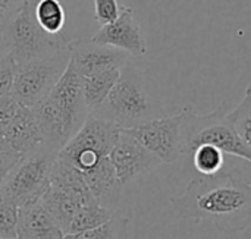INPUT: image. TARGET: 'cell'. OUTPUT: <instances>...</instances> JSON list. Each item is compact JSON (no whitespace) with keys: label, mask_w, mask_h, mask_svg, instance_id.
<instances>
[{"label":"cell","mask_w":251,"mask_h":239,"mask_svg":"<svg viewBox=\"0 0 251 239\" xmlns=\"http://www.w3.org/2000/svg\"><path fill=\"white\" fill-rule=\"evenodd\" d=\"M171 204L182 219L209 220L224 234H241L251 223V184L225 169L209 176L196 175Z\"/></svg>","instance_id":"6da1fadb"},{"label":"cell","mask_w":251,"mask_h":239,"mask_svg":"<svg viewBox=\"0 0 251 239\" xmlns=\"http://www.w3.org/2000/svg\"><path fill=\"white\" fill-rule=\"evenodd\" d=\"M0 31L7 54L18 66L68 51L69 40L63 32L51 35L38 25L31 0H24Z\"/></svg>","instance_id":"7a4b0ae2"},{"label":"cell","mask_w":251,"mask_h":239,"mask_svg":"<svg viewBox=\"0 0 251 239\" xmlns=\"http://www.w3.org/2000/svg\"><path fill=\"white\" fill-rule=\"evenodd\" d=\"M91 116L110 120L122 129L134 128L147 120L162 118L153 104L141 73L129 62L121 68V76L104 103Z\"/></svg>","instance_id":"3957f363"},{"label":"cell","mask_w":251,"mask_h":239,"mask_svg":"<svg viewBox=\"0 0 251 239\" xmlns=\"http://www.w3.org/2000/svg\"><path fill=\"white\" fill-rule=\"evenodd\" d=\"M228 106L224 101L207 115H197L193 106L182 109V138L184 157L203 144L218 147L225 154L244 159L251 163V150L238 135L234 123L228 118Z\"/></svg>","instance_id":"277c9868"},{"label":"cell","mask_w":251,"mask_h":239,"mask_svg":"<svg viewBox=\"0 0 251 239\" xmlns=\"http://www.w3.org/2000/svg\"><path fill=\"white\" fill-rule=\"evenodd\" d=\"M54 151L41 145L21 157L0 185V195L18 209L35 204L50 187V170L56 159Z\"/></svg>","instance_id":"5b68a950"},{"label":"cell","mask_w":251,"mask_h":239,"mask_svg":"<svg viewBox=\"0 0 251 239\" xmlns=\"http://www.w3.org/2000/svg\"><path fill=\"white\" fill-rule=\"evenodd\" d=\"M121 129L110 120L88 115L79 131L59 150L57 157L75 166L81 173L87 172L109 157Z\"/></svg>","instance_id":"8992f818"},{"label":"cell","mask_w":251,"mask_h":239,"mask_svg":"<svg viewBox=\"0 0 251 239\" xmlns=\"http://www.w3.org/2000/svg\"><path fill=\"white\" fill-rule=\"evenodd\" d=\"M69 62V53L18 66L10 96L22 106L32 107L56 85Z\"/></svg>","instance_id":"52a82bcc"},{"label":"cell","mask_w":251,"mask_h":239,"mask_svg":"<svg viewBox=\"0 0 251 239\" xmlns=\"http://www.w3.org/2000/svg\"><path fill=\"white\" fill-rule=\"evenodd\" d=\"M162 163L171 165L184 157L182 115L162 116L124 129Z\"/></svg>","instance_id":"ba28073f"},{"label":"cell","mask_w":251,"mask_h":239,"mask_svg":"<svg viewBox=\"0 0 251 239\" xmlns=\"http://www.w3.org/2000/svg\"><path fill=\"white\" fill-rule=\"evenodd\" d=\"M49 96L56 103L62 115L68 138L71 140L88 118V109L84 100L82 79L69 62Z\"/></svg>","instance_id":"9c48e42d"},{"label":"cell","mask_w":251,"mask_h":239,"mask_svg":"<svg viewBox=\"0 0 251 239\" xmlns=\"http://www.w3.org/2000/svg\"><path fill=\"white\" fill-rule=\"evenodd\" d=\"M110 163L122 185H126L140 176L151 173L162 162L144 148L134 137L121 129V135L109 154Z\"/></svg>","instance_id":"30bf717a"},{"label":"cell","mask_w":251,"mask_h":239,"mask_svg":"<svg viewBox=\"0 0 251 239\" xmlns=\"http://www.w3.org/2000/svg\"><path fill=\"white\" fill-rule=\"evenodd\" d=\"M68 53L69 63L81 78H87L112 68L121 69L128 62L129 56L118 48L97 44L91 38H76L69 41Z\"/></svg>","instance_id":"8fae6325"},{"label":"cell","mask_w":251,"mask_h":239,"mask_svg":"<svg viewBox=\"0 0 251 239\" xmlns=\"http://www.w3.org/2000/svg\"><path fill=\"white\" fill-rule=\"evenodd\" d=\"M91 40L101 46H109L125 51L131 56H144L147 53V41L138 25L134 10L122 6L119 16L101 28L91 37Z\"/></svg>","instance_id":"7c38bea8"},{"label":"cell","mask_w":251,"mask_h":239,"mask_svg":"<svg viewBox=\"0 0 251 239\" xmlns=\"http://www.w3.org/2000/svg\"><path fill=\"white\" fill-rule=\"evenodd\" d=\"M0 143L16 151L22 157L38 150L43 145V138L31 107H25L22 104L19 106Z\"/></svg>","instance_id":"4fadbf2b"},{"label":"cell","mask_w":251,"mask_h":239,"mask_svg":"<svg viewBox=\"0 0 251 239\" xmlns=\"http://www.w3.org/2000/svg\"><path fill=\"white\" fill-rule=\"evenodd\" d=\"M82 176L96 201L101 207L115 212L121 201V192L124 185L119 182L116 172L110 163V159H103L90 170L82 172Z\"/></svg>","instance_id":"5bb4252c"},{"label":"cell","mask_w":251,"mask_h":239,"mask_svg":"<svg viewBox=\"0 0 251 239\" xmlns=\"http://www.w3.org/2000/svg\"><path fill=\"white\" fill-rule=\"evenodd\" d=\"M16 239H65V234L38 201L18 209Z\"/></svg>","instance_id":"9a60e30c"},{"label":"cell","mask_w":251,"mask_h":239,"mask_svg":"<svg viewBox=\"0 0 251 239\" xmlns=\"http://www.w3.org/2000/svg\"><path fill=\"white\" fill-rule=\"evenodd\" d=\"M50 187L72 197L81 206L97 203L91 191L88 190L82 173L71 163L59 159L57 154L50 170Z\"/></svg>","instance_id":"2e32d148"},{"label":"cell","mask_w":251,"mask_h":239,"mask_svg":"<svg viewBox=\"0 0 251 239\" xmlns=\"http://www.w3.org/2000/svg\"><path fill=\"white\" fill-rule=\"evenodd\" d=\"M119 76H121V69L112 68V69L99 72L96 75L81 78L82 93H84V100L88 109V115H91L104 103V100L107 98L110 90L113 88Z\"/></svg>","instance_id":"e0dca14e"},{"label":"cell","mask_w":251,"mask_h":239,"mask_svg":"<svg viewBox=\"0 0 251 239\" xmlns=\"http://www.w3.org/2000/svg\"><path fill=\"white\" fill-rule=\"evenodd\" d=\"M40 203L43 204V207L47 210V213L51 216V219L56 222V225L62 229L65 235L74 216L82 207L76 200L51 187L47 188L44 195L40 198Z\"/></svg>","instance_id":"ac0fdd59"},{"label":"cell","mask_w":251,"mask_h":239,"mask_svg":"<svg viewBox=\"0 0 251 239\" xmlns=\"http://www.w3.org/2000/svg\"><path fill=\"white\" fill-rule=\"evenodd\" d=\"M188 170H194L197 175L209 176L221 172L225 165V153L210 144H203L194 148L188 156Z\"/></svg>","instance_id":"d6986e66"},{"label":"cell","mask_w":251,"mask_h":239,"mask_svg":"<svg viewBox=\"0 0 251 239\" xmlns=\"http://www.w3.org/2000/svg\"><path fill=\"white\" fill-rule=\"evenodd\" d=\"M113 216H115V212L101 207L99 203L82 206L76 212V215L74 216L65 237L78 235V234H82L85 231L94 229V228L103 225L104 222H107L109 219H112Z\"/></svg>","instance_id":"ffe728a7"},{"label":"cell","mask_w":251,"mask_h":239,"mask_svg":"<svg viewBox=\"0 0 251 239\" xmlns=\"http://www.w3.org/2000/svg\"><path fill=\"white\" fill-rule=\"evenodd\" d=\"M34 15L38 25L47 34H62L66 21V13L59 0H38L34 4Z\"/></svg>","instance_id":"44dd1931"},{"label":"cell","mask_w":251,"mask_h":239,"mask_svg":"<svg viewBox=\"0 0 251 239\" xmlns=\"http://www.w3.org/2000/svg\"><path fill=\"white\" fill-rule=\"evenodd\" d=\"M65 239H129V219L124 216H113L94 229L65 237Z\"/></svg>","instance_id":"7402d4cb"},{"label":"cell","mask_w":251,"mask_h":239,"mask_svg":"<svg viewBox=\"0 0 251 239\" xmlns=\"http://www.w3.org/2000/svg\"><path fill=\"white\" fill-rule=\"evenodd\" d=\"M228 118L244 144L251 150V94H246L244 100L228 113Z\"/></svg>","instance_id":"603a6c76"},{"label":"cell","mask_w":251,"mask_h":239,"mask_svg":"<svg viewBox=\"0 0 251 239\" xmlns=\"http://www.w3.org/2000/svg\"><path fill=\"white\" fill-rule=\"evenodd\" d=\"M18 207L0 195V239H16Z\"/></svg>","instance_id":"cb8c5ba5"},{"label":"cell","mask_w":251,"mask_h":239,"mask_svg":"<svg viewBox=\"0 0 251 239\" xmlns=\"http://www.w3.org/2000/svg\"><path fill=\"white\" fill-rule=\"evenodd\" d=\"M16 71L18 65L9 54L0 57V97L10 96Z\"/></svg>","instance_id":"d4e9b609"},{"label":"cell","mask_w":251,"mask_h":239,"mask_svg":"<svg viewBox=\"0 0 251 239\" xmlns=\"http://www.w3.org/2000/svg\"><path fill=\"white\" fill-rule=\"evenodd\" d=\"M122 6L118 0H94V18L100 25H106L113 22L119 13Z\"/></svg>","instance_id":"484cf974"},{"label":"cell","mask_w":251,"mask_h":239,"mask_svg":"<svg viewBox=\"0 0 251 239\" xmlns=\"http://www.w3.org/2000/svg\"><path fill=\"white\" fill-rule=\"evenodd\" d=\"M19 106L21 104L12 96L0 97V140L4 134V131L7 129V126L10 125L12 119L15 118Z\"/></svg>","instance_id":"4316f807"},{"label":"cell","mask_w":251,"mask_h":239,"mask_svg":"<svg viewBox=\"0 0 251 239\" xmlns=\"http://www.w3.org/2000/svg\"><path fill=\"white\" fill-rule=\"evenodd\" d=\"M21 157H22L21 154H18L16 151L10 150L7 145L0 143V185L6 178V175L12 170V167L21 160Z\"/></svg>","instance_id":"83f0119b"},{"label":"cell","mask_w":251,"mask_h":239,"mask_svg":"<svg viewBox=\"0 0 251 239\" xmlns=\"http://www.w3.org/2000/svg\"><path fill=\"white\" fill-rule=\"evenodd\" d=\"M15 0H0V29L12 15V4Z\"/></svg>","instance_id":"f1b7e54d"},{"label":"cell","mask_w":251,"mask_h":239,"mask_svg":"<svg viewBox=\"0 0 251 239\" xmlns=\"http://www.w3.org/2000/svg\"><path fill=\"white\" fill-rule=\"evenodd\" d=\"M4 54H7V48H6V44H4V40H3V35L0 31V57H3Z\"/></svg>","instance_id":"f546056e"},{"label":"cell","mask_w":251,"mask_h":239,"mask_svg":"<svg viewBox=\"0 0 251 239\" xmlns=\"http://www.w3.org/2000/svg\"><path fill=\"white\" fill-rule=\"evenodd\" d=\"M241 239H251V223L246 231L241 232Z\"/></svg>","instance_id":"4dcf8cb0"},{"label":"cell","mask_w":251,"mask_h":239,"mask_svg":"<svg viewBox=\"0 0 251 239\" xmlns=\"http://www.w3.org/2000/svg\"><path fill=\"white\" fill-rule=\"evenodd\" d=\"M246 94H251V82H250V84H249L247 90H246Z\"/></svg>","instance_id":"1f68e13d"}]
</instances>
